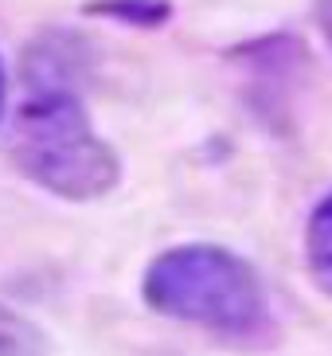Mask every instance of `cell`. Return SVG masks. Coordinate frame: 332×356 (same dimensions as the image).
<instances>
[{"label": "cell", "instance_id": "6da1fadb", "mask_svg": "<svg viewBox=\"0 0 332 356\" xmlns=\"http://www.w3.org/2000/svg\"><path fill=\"white\" fill-rule=\"evenodd\" d=\"M12 161L28 180L63 200H98L117 184L122 161L98 137L78 95H31L16 110Z\"/></svg>", "mask_w": 332, "mask_h": 356}, {"label": "cell", "instance_id": "7a4b0ae2", "mask_svg": "<svg viewBox=\"0 0 332 356\" xmlns=\"http://www.w3.org/2000/svg\"><path fill=\"white\" fill-rule=\"evenodd\" d=\"M145 302L156 314L219 333H247L266 317L258 274L223 247L165 251L145 274Z\"/></svg>", "mask_w": 332, "mask_h": 356}, {"label": "cell", "instance_id": "3957f363", "mask_svg": "<svg viewBox=\"0 0 332 356\" xmlns=\"http://www.w3.org/2000/svg\"><path fill=\"white\" fill-rule=\"evenodd\" d=\"M305 254H309L313 282L332 298V192L313 211L309 235H305Z\"/></svg>", "mask_w": 332, "mask_h": 356}, {"label": "cell", "instance_id": "277c9868", "mask_svg": "<svg viewBox=\"0 0 332 356\" xmlns=\"http://www.w3.org/2000/svg\"><path fill=\"white\" fill-rule=\"evenodd\" d=\"M86 16H106L129 28H160L172 20V4L168 0H90Z\"/></svg>", "mask_w": 332, "mask_h": 356}, {"label": "cell", "instance_id": "5b68a950", "mask_svg": "<svg viewBox=\"0 0 332 356\" xmlns=\"http://www.w3.org/2000/svg\"><path fill=\"white\" fill-rule=\"evenodd\" d=\"M0 356H47V341L28 317L0 309Z\"/></svg>", "mask_w": 332, "mask_h": 356}, {"label": "cell", "instance_id": "8992f818", "mask_svg": "<svg viewBox=\"0 0 332 356\" xmlns=\"http://www.w3.org/2000/svg\"><path fill=\"white\" fill-rule=\"evenodd\" d=\"M313 20H317V32L324 35V43L332 47V0H313Z\"/></svg>", "mask_w": 332, "mask_h": 356}, {"label": "cell", "instance_id": "52a82bcc", "mask_svg": "<svg viewBox=\"0 0 332 356\" xmlns=\"http://www.w3.org/2000/svg\"><path fill=\"white\" fill-rule=\"evenodd\" d=\"M4 106H8V71H4V59H0V118H4Z\"/></svg>", "mask_w": 332, "mask_h": 356}]
</instances>
